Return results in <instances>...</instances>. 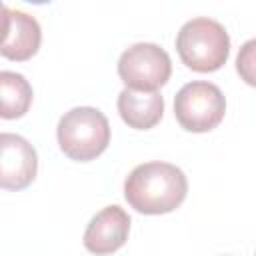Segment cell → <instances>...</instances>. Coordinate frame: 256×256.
<instances>
[{
	"mask_svg": "<svg viewBox=\"0 0 256 256\" xmlns=\"http://www.w3.org/2000/svg\"><path fill=\"white\" fill-rule=\"evenodd\" d=\"M224 114L226 98L212 82H188L174 96V116L188 132H208L222 122Z\"/></svg>",
	"mask_w": 256,
	"mask_h": 256,
	"instance_id": "4",
	"label": "cell"
},
{
	"mask_svg": "<svg viewBox=\"0 0 256 256\" xmlns=\"http://www.w3.org/2000/svg\"><path fill=\"white\" fill-rule=\"evenodd\" d=\"M254 46L256 42L254 40H248L244 46H242V52L238 54L236 58V68L238 72L244 76V80L248 84H254V74H252V66H254Z\"/></svg>",
	"mask_w": 256,
	"mask_h": 256,
	"instance_id": "11",
	"label": "cell"
},
{
	"mask_svg": "<svg viewBox=\"0 0 256 256\" xmlns=\"http://www.w3.org/2000/svg\"><path fill=\"white\" fill-rule=\"evenodd\" d=\"M60 150L78 162H88L100 156L110 144L108 118L92 106H78L68 110L56 128Z\"/></svg>",
	"mask_w": 256,
	"mask_h": 256,
	"instance_id": "3",
	"label": "cell"
},
{
	"mask_svg": "<svg viewBox=\"0 0 256 256\" xmlns=\"http://www.w3.org/2000/svg\"><path fill=\"white\" fill-rule=\"evenodd\" d=\"M130 232V216L124 208L112 204L102 208L86 226L84 246L88 252L104 256L122 248L128 240Z\"/></svg>",
	"mask_w": 256,
	"mask_h": 256,
	"instance_id": "7",
	"label": "cell"
},
{
	"mask_svg": "<svg viewBox=\"0 0 256 256\" xmlns=\"http://www.w3.org/2000/svg\"><path fill=\"white\" fill-rule=\"evenodd\" d=\"M38 170L34 146L20 134H0V188L22 190L32 184Z\"/></svg>",
	"mask_w": 256,
	"mask_h": 256,
	"instance_id": "6",
	"label": "cell"
},
{
	"mask_svg": "<svg viewBox=\"0 0 256 256\" xmlns=\"http://www.w3.org/2000/svg\"><path fill=\"white\" fill-rule=\"evenodd\" d=\"M172 62L164 48L152 42H138L126 48L118 60V76L130 90L156 92L170 78Z\"/></svg>",
	"mask_w": 256,
	"mask_h": 256,
	"instance_id": "5",
	"label": "cell"
},
{
	"mask_svg": "<svg viewBox=\"0 0 256 256\" xmlns=\"http://www.w3.org/2000/svg\"><path fill=\"white\" fill-rule=\"evenodd\" d=\"M118 112L130 128L148 130L160 122L164 114V98L158 92H138L124 88L118 94Z\"/></svg>",
	"mask_w": 256,
	"mask_h": 256,
	"instance_id": "9",
	"label": "cell"
},
{
	"mask_svg": "<svg viewBox=\"0 0 256 256\" xmlns=\"http://www.w3.org/2000/svg\"><path fill=\"white\" fill-rule=\"evenodd\" d=\"M8 28H10V8L0 2V44L6 40Z\"/></svg>",
	"mask_w": 256,
	"mask_h": 256,
	"instance_id": "12",
	"label": "cell"
},
{
	"mask_svg": "<svg viewBox=\"0 0 256 256\" xmlns=\"http://www.w3.org/2000/svg\"><path fill=\"white\" fill-rule=\"evenodd\" d=\"M186 192L184 172L170 162L138 164L124 182V198L140 214L172 212L184 202Z\"/></svg>",
	"mask_w": 256,
	"mask_h": 256,
	"instance_id": "1",
	"label": "cell"
},
{
	"mask_svg": "<svg viewBox=\"0 0 256 256\" xmlns=\"http://www.w3.org/2000/svg\"><path fill=\"white\" fill-rule=\"evenodd\" d=\"M40 40H42V30L38 20L22 10L10 8V28L6 40L0 44V54L16 62L28 60L38 52Z\"/></svg>",
	"mask_w": 256,
	"mask_h": 256,
	"instance_id": "8",
	"label": "cell"
},
{
	"mask_svg": "<svg viewBox=\"0 0 256 256\" xmlns=\"http://www.w3.org/2000/svg\"><path fill=\"white\" fill-rule=\"evenodd\" d=\"M176 50L188 68L196 72H214L228 60L230 36L218 20L198 16L184 22L178 30Z\"/></svg>",
	"mask_w": 256,
	"mask_h": 256,
	"instance_id": "2",
	"label": "cell"
},
{
	"mask_svg": "<svg viewBox=\"0 0 256 256\" xmlns=\"http://www.w3.org/2000/svg\"><path fill=\"white\" fill-rule=\"evenodd\" d=\"M32 104L30 82L10 70H0V118L16 120L28 112Z\"/></svg>",
	"mask_w": 256,
	"mask_h": 256,
	"instance_id": "10",
	"label": "cell"
}]
</instances>
